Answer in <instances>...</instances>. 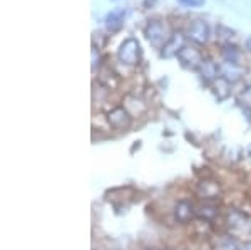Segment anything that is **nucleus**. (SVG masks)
Masks as SVG:
<instances>
[{
    "instance_id": "12",
    "label": "nucleus",
    "mask_w": 251,
    "mask_h": 250,
    "mask_svg": "<svg viewBox=\"0 0 251 250\" xmlns=\"http://www.w3.org/2000/svg\"><path fill=\"white\" fill-rule=\"evenodd\" d=\"M198 215H201V217H204L206 220H209V219H214V217L218 215V210H216V207H213V205L204 203L198 208Z\"/></svg>"
},
{
    "instance_id": "2",
    "label": "nucleus",
    "mask_w": 251,
    "mask_h": 250,
    "mask_svg": "<svg viewBox=\"0 0 251 250\" xmlns=\"http://www.w3.org/2000/svg\"><path fill=\"white\" fill-rule=\"evenodd\" d=\"M117 57L126 66H136L141 60V46L137 42V39L129 37L126 39L119 47V52H117Z\"/></svg>"
},
{
    "instance_id": "17",
    "label": "nucleus",
    "mask_w": 251,
    "mask_h": 250,
    "mask_svg": "<svg viewBox=\"0 0 251 250\" xmlns=\"http://www.w3.org/2000/svg\"><path fill=\"white\" fill-rule=\"evenodd\" d=\"M246 49H248L250 52H251V35L248 39H246Z\"/></svg>"
},
{
    "instance_id": "1",
    "label": "nucleus",
    "mask_w": 251,
    "mask_h": 250,
    "mask_svg": "<svg viewBox=\"0 0 251 250\" xmlns=\"http://www.w3.org/2000/svg\"><path fill=\"white\" fill-rule=\"evenodd\" d=\"M144 34H146V39L149 40L152 47L156 49H163L166 46L169 39H171V34H169V27L166 26L163 20H152L146 26L144 29Z\"/></svg>"
},
{
    "instance_id": "21",
    "label": "nucleus",
    "mask_w": 251,
    "mask_h": 250,
    "mask_svg": "<svg viewBox=\"0 0 251 250\" xmlns=\"http://www.w3.org/2000/svg\"><path fill=\"white\" fill-rule=\"evenodd\" d=\"M168 250H173V249H168Z\"/></svg>"
},
{
    "instance_id": "15",
    "label": "nucleus",
    "mask_w": 251,
    "mask_h": 250,
    "mask_svg": "<svg viewBox=\"0 0 251 250\" xmlns=\"http://www.w3.org/2000/svg\"><path fill=\"white\" fill-rule=\"evenodd\" d=\"M184 7H201L204 5V0H177Z\"/></svg>"
},
{
    "instance_id": "6",
    "label": "nucleus",
    "mask_w": 251,
    "mask_h": 250,
    "mask_svg": "<svg viewBox=\"0 0 251 250\" xmlns=\"http://www.w3.org/2000/svg\"><path fill=\"white\" fill-rule=\"evenodd\" d=\"M184 39H183V34L181 32H177V34H173L171 39L166 42V46L163 47V57H173V56H177L179 54V51L184 47Z\"/></svg>"
},
{
    "instance_id": "16",
    "label": "nucleus",
    "mask_w": 251,
    "mask_h": 250,
    "mask_svg": "<svg viewBox=\"0 0 251 250\" xmlns=\"http://www.w3.org/2000/svg\"><path fill=\"white\" fill-rule=\"evenodd\" d=\"M99 66V54H97V47H92V71H96V67Z\"/></svg>"
},
{
    "instance_id": "18",
    "label": "nucleus",
    "mask_w": 251,
    "mask_h": 250,
    "mask_svg": "<svg viewBox=\"0 0 251 250\" xmlns=\"http://www.w3.org/2000/svg\"><path fill=\"white\" fill-rule=\"evenodd\" d=\"M243 250H251V242H250V244H246L245 247H243Z\"/></svg>"
},
{
    "instance_id": "13",
    "label": "nucleus",
    "mask_w": 251,
    "mask_h": 250,
    "mask_svg": "<svg viewBox=\"0 0 251 250\" xmlns=\"http://www.w3.org/2000/svg\"><path fill=\"white\" fill-rule=\"evenodd\" d=\"M223 57L226 62H236L238 64V51L233 46H225L223 47Z\"/></svg>"
},
{
    "instance_id": "10",
    "label": "nucleus",
    "mask_w": 251,
    "mask_h": 250,
    "mask_svg": "<svg viewBox=\"0 0 251 250\" xmlns=\"http://www.w3.org/2000/svg\"><path fill=\"white\" fill-rule=\"evenodd\" d=\"M193 203L188 200H179L176 203V207H174V215H176V219L181 222V223H186V222L191 220L193 217Z\"/></svg>"
},
{
    "instance_id": "4",
    "label": "nucleus",
    "mask_w": 251,
    "mask_h": 250,
    "mask_svg": "<svg viewBox=\"0 0 251 250\" xmlns=\"http://www.w3.org/2000/svg\"><path fill=\"white\" fill-rule=\"evenodd\" d=\"M186 35L196 44H204L208 42L209 39V26L204 22V20H194V22L189 24L188 30H186Z\"/></svg>"
},
{
    "instance_id": "8",
    "label": "nucleus",
    "mask_w": 251,
    "mask_h": 250,
    "mask_svg": "<svg viewBox=\"0 0 251 250\" xmlns=\"http://www.w3.org/2000/svg\"><path fill=\"white\" fill-rule=\"evenodd\" d=\"M220 72H221V78L226 79L228 83H236V81H240L243 76L241 66H238L236 62H226V60L220 67Z\"/></svg>"
},
{
    "instance_id": "14",
    "label": "nucleus",
    "mask_w": 251,
    "mask_h": 250,
    "mask_svg": "<svg viewBox=\"0 0 251 250\" xmlns=\"http://www.w3.org/2000/svg\"><path fill=\"white\" fill-rule=\"evenodd\" d=\"M240 101H241V104H245L246 108H251V87H248V89H245L241 92Z\"/></svg>"
},
{
    "instance_id": "20",
    "label": "nucleus",
    "mask_w": 251,
    "mask_h": 250,
    "mask_svg": "<svg viewBox=\"0 0 251 250\" xmlns=\"http://www.w3.org/2000/svg\"><path fill=\"white\" fill-rule=\"evenodd\" d=\"M149 250H154V249H149Z\"/></svg>"
},
{
    "instance_id": "7",
    "label": "nucleus",
    "mask_w": 251,
    "mask_h": 250,
    "mask_svg": "<svg viewBox=\"0 0 251 250\" xmlns=\"http://www.w3.org/2000/svg\"><path fill=\"white\" fill-rule=\"evenodd\" d=\"M196 193L204 200H213V198H218L220 195V185L214 183V181H200L198 183V188H196Z\"/></svg>"
},
{
    "instance_id": "3",
    "label": "nucleus",
    "mask_w": 251,
    "mask_h": 250,
    "mask_svg": "<svg viewBox=\"0 0 251 250\" xmlns=\"http://www.w3.org/2000/svg\"><path fill=\"white\" fill-rule=\"evenodd\" d=\"M131 118L132 116L129 114L124 108H114V110H111L107 112L109 126H112L114 130H119V131L127 130V128L131 126Z\"/></svg>"
},
{
    "instance_id": "5",
    "label": "nucleus",
    "mask_w": 251,
    "mask_h": 250,
    "mask_svg": "<svg viewBox=\"0 0 251 250\" xmlns=\"http://www.w3.org/2000/svg\"><path fill=\"white\" fill-rule=\"evenodd\" d=\"M177 57H179V60L183 62V66L191 67V69H198V67H201V64L204 62V60H203V54H201V52L198 51V49H194V47H189V46H184L183 49L179 51Z\"/></svg>"
},
{
    "instance_id": "19",
    "label": "nucleus",
    "mask_w": 251,
    "mask_h": 250,
    "mask_svg": "<svg viewBox=\"0 0 251 250\" xmlns=\"http://www.w3.org/2000/svg\"><path fill=\"white\" fill-rule=\"evenodd\" d=\"M246 151H248V156H250V158H251V144H250V146H248V150H246Z\"/></svg>"
},
{
    "instance_id": "9",
    "label": "nucleus",
    "mask_w": 251,
    "mask_h": 250,
    "mask_svg": "<svg viewBox=\"0 0 251 250\" xmlns=\"http://www.w3.org/2000/svg\"><path fill=\"white\" fill-rule=\"evenodd\" d=\"M126 17V9H114L106 15V27L111 32H116L123 27Z\"/></svg>"
},
{
    "instance_id": "11",
    "label": "nucleus",
    "mask_w": 251,
    "mask_h": 250,
    "mask_svg": "<svg viewBox=\"0 0 251 250\" xmlns=\"http://www.w3.org/2000/svg\"><path fill=\"white\" fill-rule=\"evenodd\" d=\"M216 250H238V244L234 242L231 237H221V239H218V244Z\"/></svg>"
}]
</instances>
